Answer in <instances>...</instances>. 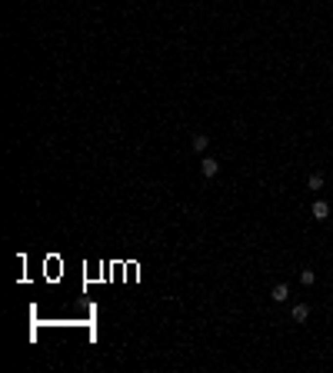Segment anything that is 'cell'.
I'll return each instance as SVG.
<instances>
[{
  "mask_svg": "<svg viewBox=\"0 0 333 373\" xmlns=\"http://www.w3.org/2000/svg\"><path fill=\"white\" fill-rule=\"evenodd\" d=\"M310 213H313V220H327V217H330V204H327V200H313V210H310Z\"/></svg>",
  "mask_w": 333,
  "mask_h": 373,
  "instance_id": "6da1fadb",
  "label": "cell"
},
{
  "mask_svg": "<svg viewBox=\"0 0 333 373\" xmlns=\"http://www.w3.org/2000/svg\"><path fill=\"white\" fill-rule=\"evenodd\" d=\"M217 170H220V164H217L213 157H204V160H200V173H204V177H217Z\"/></svg>",
  "mask_w": 333,
  "mask_h": 373,
  "instance_id": "7a4b0ae2",
  "label": "cell"
},
{
  "mask_svg": "<svg viewBox=\"0 0 333 373\" xmlns=\"http://www.w3.org/2000/svg\"><path fill=\"white\" fill-rule=\"evenodd\" d=\"M270 297H273V303H287V297H290V287H287V283H277V287L270 290Z\"/></svg>",
  "mask_w": 333,
  "mask_h": 373,
  "instance_id": "3957f363",
  "label": "cell"
},
{
  "mask_svg": "<svg viewBox=\"0 0 333 373\" xmlns=\"http://www.w3.org/2000/svg\"><path fill=\"white\" fill-rule=\"evenodd\" d=\"M290 317H293V323H307V320H310V307H307V303H296Z\"/></svg>",
  "mask_w": 333,
  "mask_h": 373,
  "instance_id": "277c9868",
  "label": "cell"
},
{
  "mask_svg": "<svg viewBox=\"0 0 333 373\" xmlns=\"http://www.w3.org/2000/svg\"><path fill=\"white\" fill-rule=\"evenodd\" d=\"M307 186H310V190H323V173H310V177H307Z\"/></svg>",
  "mask_w": 333,
  "mask_h": 373,
  "instance_id": "5b68a950",
  "label": "cell"
},
{
  "mask_svg": "<svg viewBox=\"0 0 333 373\" xmlns=\"http://www.w3.org/2000/svg\"><path fill=\"white\" fill-rule=\"evenodd\" d=\"M207 144H210V137H207V133H197V137H193V150H197V153H204Z\"/></svg>",
  "mask_w": 333,
  "mask_h": 373,
  "instance_id": "8992f818",
  "label": "cell"
},
{
  "mask_svg": "<svg viewBox=\"0 0 333 373\" xmlns=\"http://www.w3.org/2000/svg\"><path fill=\"white\" fill-rule=\"evenodd\" d=\"M313 280H316L313 270H303V273H300V283H303V287H313Z\"/></svg>",
  "mask_w": 333,
  "mask_h": 373,
  "instance_id": "52a82bcc",
  "label": "cell"
}]
</instances>
